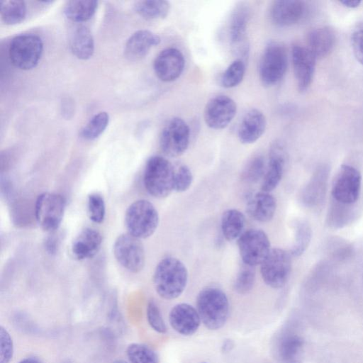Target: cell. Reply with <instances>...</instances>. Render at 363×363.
<instances>
[{
	"instance_id": "cell-21",
	"label": "cell",
	"mask_w": 363,
	"mask_h": 363,
	"mask_svg": "<svg viewBox=\"0 0 363 363\" xmlns=\"http://www.w3.org/2000/svg\"><path fill=\"white\" fill-rule=\"evenodd\" d=\"M160 38L157 34L147 30H139L128 39L124 55L130 61L135 62L144 58L152 48L160 43Z\"/></svg>"
},
{
	"instance_id": "cell-19",
	"label": "cell",
	"mask_w": 363,
	"mask_h": 363,
	"mask_svg": "<svg viewBox=\"0 0 363 363\" xmlns=\"http://www.w3.org/2000/svg\"><path fill=\"white\" fill-rule=\"evenodd\" d=\"M266 127L267 120L264 113L257 108H251L244 114L239 123L238 139L242 144H252L264 134Z\"/></svg>"
},
{
	"instance_id": "cell-6",
	"label": "cell",
	"mask_w": 363,
	"mask_h": 363,
	"mask_svg": "<svg viewBox=\"0 0 363 363\" xmlns=\"http://www.w3.org/2000/svg\"><path fill=\"white\" fill-rule=\"evenodd\" d=\"M43 52L41 38L34 34H22L12 39L9 48L10 61L22 70L34 68L40 61Z\"/></svg>"
},
{
	"instance_id": "cell-14",
	"label": "cell",
	"mask_w": 363,
	"mask_h": 363,
	"mask_svg": "<svg viewBox=\"0 0 363 363\" xmlns=\"http://www.w3.org/2000/svg\"><path fill=\"white\" fill-rule=\"evenodd\" d=\"M235 101L226 95L212 97L206 104L203 118L206 124L214 130L226 128L236 115Z\"/></svg>"
},
{
	"instance_id": "cell-46",
	"label": "cell",
	"mask_w": 363,
	"mask_h": 363,
	"mask_svg": "<svg viewBox=\"0 0 363 363\" xmlns=\"http://www.w3.org/2000/svg\"><path fill=\"white\" fill-rule=\"evenodd\" d=\"M19 363H41L36 357H28L21 360Z\"/></svg>"
},
{
	"instance_id": "cell-7",
	"label": "cell",
	"mask_w": 363,
	"mask_h": 363,
	"mask_svg": "<svg viewBox=\"0 0 363 363\" xmlns=\"http://www.w3.org/2000/svg\"><path fill=\"white\" fill-rule=\"evenodd\" d=\"M291 255L279 247L271 249L260 264L264 282L271 288L280 289L287 282L292 267Z\"/></svg>"
},
{
	"instance_id": "cell-42",
	"label": "cell",
	"mask_w": 363,
	"mask_h": 363,
	"mask_svg": "<svg viewBox=\"0 0 363 363\" xmlns=\"http://www.w3.org/2000/svg\"><path fill=\"white\" fill-rule=\"evenodd\" d=\"M352 46L355 58L363 65V30H357L353 33Z\"/></svg>"
},
{
	"instance_id": "cell-44",
	"label": "cell",
	"mask_w": 363,
	"mask_h": 363,
	"mask_svg": "<svg viewBox=\"0 0 363 363\" xmlns=\"http://www.w3.org/2000/svg\"><path fill=\"white\" fill-rule=\"evenodd\" d=\"M342 4L344 6L349 7V8H356L357 7L361 1L359 0H344L340 1Z\"/></svg>"
},
{
	"instance_id": "cell-31",
	"label": "cell",
	"mask_w": 363,
	"mask_h": 363,
	"mask_svg": "<svg viewBox=\"0 0 363 363\" xmlns=\"http://www.w3.org/2000/svg\"><path fill=\"white\" fill-rule=\"evenodd\" d=\"M26 5L23 1L8 0L1 1V18L6 25H15L21 23L26 18Z\"/></svg>"
},
{
	"instance_id": "cell-25",
	"label": "cell",
	"mask_w": 363,
	"mask_h": 363,
	"mask_svg": "<svg viewBox=\"0 0 363 363\" xmlns=\"http://www.w3.org/2000/svg\"><path fill=\"white\" fill-rule=\"evenodd\" d=\"M308 48L316 59L328 55L335 43V35L329 27H320L312 30L308 35Z\"/></svg>"
},
{
	"instance_id": "cell-29",
	"label": "cell",
	"mask_w": 363,
	"mask_h": 363,
	"mask_svg": "<svg viewBox=\"0 0 363 363\" xmlns=\"http://www.w3.org/2000/svg\"><path fill=\"white\" fill-rule=\"evenodd\" d=\"M97 7V1H69L64 7V13L68 19L73 22H84L94 15Z\"/></svg>"
},
{
	"instance_id": "cell-4",
	"label": "cell",
	"mask_w": 363,
	"mask_h": 363,
	"mask_svg": "<svg viewBox=\"0 0 363 363\" xmlns=\"http://www.w3.org/2000/svg\"><path fill=\"white\" fill-rule=\"evenodd\" d=\"M159 220L156 208L145 199L134 201L125 211V223L128 233L139 239L150 237L157 230Z\"/></svg>"
},
{
	"instance_id": "cell-49",
	"label": "cell",
	"mask_w": 363,
	"mask_h": 363,
	"mask_svg": "<svg viewBox=\"0 0 363 363\" xmlns=\"http://www.w3.org/2000/svg\"><path fill=\"white\" fill-rule=\"evenodd\" d=\"M203 363H205V362H203Z\"/></svg>"
},
{
	"instance_id": "cell-15",
	"label": "cell",
	"mask_w": 363,
	"mask_h": 363,
	"mask_svg": "<svg viewBox=\"0 0 363 363\" xmlns=\"http://www.w3.org/2000/svg\"><path fill=\"white\" fill-rule=\"evenodd\" d=\"M185 60L182 52L174 48L162 50L153 62L154 72L157 78L164 82L177 80L182 74Z\"/></svg>"
},
{
	"instance_id": "cell-1",
	"label": "cell",
	"mask_w": 363,
	"mask_h": 363,
	"mask_svg": "<svg viewBox=\"0 0 363 363\" xmlns=\"http://www.w3.org/2000/svg\"><path fill=\"white\" fill-rule=\"evenodd\" d=\"M188 270L178 258L166 257L157 264L153 284L160 296L167 300L179 297L184 291L188 282Z\"/></svg>"
},
{
	"instance_id": "cell-23",
	"label": "cell",
	"mask_w": 363,
	"mask_h": 363,
	"mask_svg": "<svg viewBox=\"0 0 363 363\" xmlns=\"http://www.w3.org/2000/svg\"><path fill=\"white\" fill-rule=\"evenodd\" d=\"M101 243V233L95 229L86 228L74 239L71 251L73 256L79 260L89 259L98 252Z\"/></svg>"
},
{
	"instance_id": "cell-41",
	"label": "cell",
	"mask_w": 363,
	"mask_h": 363,
	"mask_svg": "<svg viewBox=\"0 0 363 363\" xmlns=\"http://www.w3.org/2000/svg\"><path fill=\"white\" fill-rule=\"evenodd\" d=\"M13 346L12 339L8 331L2 326L0 328V363H9L12 359Z\"/></svg>"
},
{
	"instance_id": "cell-8",
	"label": "cell",
	"mask_w": 363,
	"mask_h": 363,
	"mask_svg": "<svg viewBox=\"0 0 363 363\" xmlns=\"http://www.w3.org/2000/svg\"><path fill=\"white\" fill-rule=\"evenodd\" d=\"M66 201L57 193L44 192L38 196L35 205V217L39 225L47 232H55L60 226Z\"/></svg>"
},
{
	"instance_id": "cell-34",
	"label": "cell",
	"mask_w": 363,
	"mask_h": 363,
	"mask_svg": "<svg viewBox=\"0 0 363 363\" xmlns=\"http://www.w3.org/2000/svg\"><path fill=\"white\" fill-rule=\"evenodd\" d=\"M109 116L105 111L95 114L82 129L80 135L84 140H92L97 138L106 128Z\"/></svg>"
},
{
	"instance_id": "cell-37",
	"label": "cell",
	"mask_w": 363,
	"mask_h": 363,
	"mask_svg": "<svg viewBox=\"0 0 363 363\" xmlns=\"http://www.w3.org/2000/svg\"><path fill=\"white\" fill-rule=\"evenodd\" d=\"M131 363H158L156 353L146 345L138 343L130 345L126 350Z\"/></svg>"
},
{
	"instance_id": "cell-33",
	"label": "cell",
	"mask_w": 363,
	"mask_h": 363,
	"mask_svg": "<svg viewBox=\"0 0 363 363\" xmlns=\"http://www.w3.org/2000/svg\"><path fill=\"white\" fill-rule=\"evenodd\" d=\"M245 73V62L236 59L221 74L220 78V85L227 89L233 88L242 82Z\"/></svg>"
},
{
	"instance_id": "cell-32",
	"label": "cell",
	"mask_w": 363,
	"mask_h": 363,
	"mask_svg": "<svg viewBox=\"0 0 363 363\" xmlns=\"http://www.w3.org/2000/svg\"><path fill=\"white\" fill-rule=\"evenodd\" d=\"M312 238L311 225L303 220H298L294 227V238L289 252L292 256H301L308 247Z\"/></svg>"
},
{
	"instance_id": "cell-48",
	"label": "cell",
	"mask_w": 363,
	"mask_h": 363,
	"mask_svg": "<svg viewBox=\"0 0 363 363\" xmlns=\"http://www.w3.org/2000/svg\"><path fill=\"white\" fill-rule=\"evenodd\" d=\"M62 363H69L68 361L63 362Z\"/></svg>"
},
{
	"instance_id": "cell-36",
	"label": "cell",
	"mask_w": 363,
	"mask_h": 363,
	"mask_svg": "<svg viewBox=\"0 0 363 363\" xmlns=\"http://www.w3.org/2000/svg\"><path fill=\"white\" fill-rule=\"evenodd\" d=\"M267 167L265 159L262 155L254 156L245 165L242 172V178L247 183H256L260 179H263Z\"/></svg>"
},
{
	"instance_id": "cell-27",
	"label": "cell",
	"mask_w": 363,
	"mask_h": 363,
	"mask_svg": "<svg viewBox=\"0 0 363 363\" xmlns=\"http://www.w3.org/2000/svg\"><path fill=\"white\" fill-rule=\"evenodd\" d=\"M70 49L80 60H88L93 55L94 41L89 28L83 25L75 28L70 38Z\"/></svg>"
},
{
	"instance_id": "cell-11",
	"label": "cell",
	"mask_w": 363,
	"mask_h": 363,
	"mask_svg": "<svg viewBox=\"0 0 363 363\" xmlns=\"http://www.w3.org/2000/svg\"><path fill=\"white\" fill-rule=\"evenodd\" d=\"M118 262L129 272H140L145 263V252L140 239L128 233L119 235L113 245Z\"/></svg>"
},
{
	"instance_id": "cell-30",
	"label": "cell",
	"mask_w": 363,
	"mask_h": 363,
	"mask_svg": "<svg viewBox=\"0 0 363 363\" xmlns=\"http://www.w3.org/2000/svg\"><path fill=\"white\" fill-rule=\"evenodd\" d=\"M170 7L169 2L164 0L138 1L134 4L135 12L147 21L164 18L168 15Z\"/></svg>"
},
{
	"instance_id": "cell-39",
	"label": "cell",
	"mask_w": 363,
	"mask_h": 363,
	"mask_svg": "<svg viewBox=\"0 0 363 363\" xmlns=\"http://www.w3.org/2000/svg\"><path fill=\"white\" fill-rule=\"evenodd\" d=\"M193 174L191 169L185 164H182L175 169L174 191L184 192L187 191L192 182Z\"/></svg>"
},
{
	"instance_id": "cell-22",
	"label": "cell",
	"mask_w": 363,
	"mask_h": 363,
	"mask_svg": "<svg viewBox=\"0 0 363 363\" xmlns=\"http://www.w3.org/2000/svg\"><path fill=\"white\" fill-rule=\"evenodd\" d=\"M276 210V199L269 192L262 191L250 196L246 204V211L249 216L260 223L270 221Z\"/></svg>"
},
{
	"instance_id": "cell-17",
	"label": "cell",
	"mask_w": 363,
	"mask_h": 363,
	"mask_svg": "<svg viewBox=\"0 0 363 363\" xmlns=\"http://www.w3.org/2000/svg\"><path fill=\"white\" fill-rule=\"evenodd\" d=\"M286 161V152L280 141H274L269 150V160L262 179L261 189L269 192L277 188L283 177Z\"/></svg>"
},
{
	"instance_id": "cell-45",
	"label": "cell",
	"mask_w": 363,
	"mask_h": 363,
	"mask_svg": "<svg viewBox=\"0 0 363 363\" xmlns=\"http://www.w3.org/2000/svg\"><path fill=\"white\" fill-rule=\"evenodd\" d=\"M234 346L233 342L230 340H225L222 346V350L225 352L230 351Z\"/></svg>"
},
{
	"instance_id": "cell-3",
	"label": "cell",
	"mask_w": 363,
	"mask_h": 363,
	"mask_svg": "<svg viewBox=\"0 0 363 363\" xmlns=\"http://www.w3.org/2000/svg\"><path fill=\"white\" fill-rule=\"evenodd\" d=\"M175 168L165 157L155 155L145 164L143 183L146 191L153 197H167L174 187Z\"/></svg>"
},
{
	"instance_id": "cell-26",
	"label": "cell",
	"mask_w": 363,
	"mask_h": 363,
	"mask_svg": "<svg viewBox=\"0 0 363 363\" xmlns=\"http://www.w3.org/2000/svg\"><path fill=\"white\" fill-rule=\"evenodd\" d=\"M328 177V169L319 167L306 185L301 195L303 202L312 206L321 202L325 192Z\"/></svg>"
},
{
	"instance_id": "cell-20",
	"label": "cell",
	"mask_w": 363,
	"mask_h": 363,
	"mask_svg": "<svg viewBox=\"0 0 363 363\" xmlns=\"http://www.w3.org/2000/svg\"><path fill=\"white\" fill-rule=\"evenodd\" d=\"M169 320L172 328L184 335L194 334L201 321L197 310L184 303L177 304L172 308Z\"/></svg>"
},
{
	"instance_id": "cell-35",
	"label": "cell",
	"mask_w": 363,
	"mask_h": 363,
	"mask_svg": "<svg viewBox=\"0 0 363 363\" xmlns=\"http://www.w3.org/2000/svg\"><path fill=\"white\" fill-rule=\"evenodd\" d=\"M255 277V267L242 263L234 281V290L241 295L249 293L254 286Z\"/></svg>"
},
{
	"instance_id": "cell-18",
	"label": "cell",
	"mask_w": 363,
	"mask_h": 363,
	"mask_svg": "<svg viewBox=\"0 0 363 363\" xmlns=\"http://www.w3.org/2000/svg\"><path fill=\"white\" fill-rule=\"evenodd\" d=\"M306 13V4L299 0L274 1L269 11L272 22L279 27L293 26L298 23Z\"/></svg>"
},
{
	"instance_id": "cell-9",
	"label": "cell",
	"mask_w": 363,
	"mask_h": 363,
	"mask_svg": "<svg viewBox=\"0 0 363 363\" xmlns=\"http://www.w3.org/2000/svg\"><path fill=\"white\" fill-rule=\"evenodd\" d=\"M239 254L242 263L256 267L260 265L271 250L270 241L260 229H248L238 239Z\"/></svg>"
},
{
	"instance_id": "cell-12",
	"label": "cell",
	"mask_w": 363,
	"mask_h": 363,
	"mask_svg": "<svg viewBox=\"0 0 363 363\" xmlns=\"http://www.w3.org/2000/svg\"><path fill=\"white\" fill-rule=\"evenodd\" d=\"M361 184L360 172L354 167L342 164L333 183V197L339 203L352 204L359 196Z\"/></svg>"
},
{
	"instance_id": "cell-28",
	"label": "cell",
	"mask_w": 363,
	"mask_h": 363,
	"mask_svg": "<svg viewBox=\"0 0 363 363\" xmlns=\"http://www.w3.org/2000/svg\"><path fill=\"white\" fill-rule=\"evenodd\" d=\"M246 218L238 209L225 211L221 216L220 227L223 237L228 241L238 239L245 231Z\"/></svg>"
},
{
	"instance_id": "cell-2",
	"label": "cell",
	"mask_w": 363,
	"mask_h": 363,
	"mask_svg": "<svg viewBox=\"0 0 363 363\" xmlns=\"http://www.w3.org/2000/svg\"><path fill=\"white\" fill-rule=\"evenodd\" d=\"M197 311L203 325L210 330L222 328L228 318L229 302L225 292L209 286L202 289L196 298Z\"/></svg>"
},
{
	"instance_id": "cell-40",
	"label": "cell",
	"mask_w": 363,
	"mask_h": 363,
	"mask_svg": "<svg viewBox=\"0 0 363 363\" xmlns=\"http://www.w3.org/2000/svg\"><path fill=\"white\" fill-rule=\"evenodd\" d=\"M147 318L153 330L160 333H165L167 327L157 303L151 300L147 306Z\"/></svg>"
},
{
	"instance_id": "cell-38",
	"label": "cell",
	"mask_w": 363,
	"mask_h": 363,
	"mask_svg": "<svg viewBox=\"0 0 363 363\" xmlns=\"http://www.w3.org/2000/svg\"><path fill=\"white\" fill-rule=\"evenodd\" d=\"M88 215L93 222L101 223L103 222L106 214V205L104 198L97 193L89 195L87 199Z\"/></svg>"
},
{
	"instance_id": "cell-24",
	"label": "cell",
	"mask_w": 363,
	"mask_h": 363,
	"mask_svg": "<svg viewBox=\"0 0 363 363\" xmlns=\"http://www.w3.org/2000/svg\"><path fill=\"white\" fill-rule=\"evenodd\" d=\"M303 338L293 333L281 336L276 346L278 358L282 363H300L303 354Z\"/></svg>"
},
{
	"instance_id": "cell-5",
	"label": "cell",
	"mask_w": 363,
	"mask_h": 363,
	"mask_svg": "<svg viewBox=\"0 0 363 363\" xmlns=\"http://www.w3.org/2000/svg\"><path fill=\"white\" fill-rule=\"evenodd\" d=\"M288 56L285 47L274 41L265 47L259 63V77L265 86L278 84L287 69Z\"/></svg>"
},
{
	"instance_id": "cell-47",
	"label": "cell",
	"mask_w": 363,
	"mask_h": 363,
	"mask_svg": "<svg viewBox=\"0 0 363 363\" xmlns=\"http://www.w3.org/2000/svg\"><path fill=\"white\" fill-rule=\"evenodd\" d=\"M112 363H127V362H125L124 361H122V360H117V361H115V362H113Z\"/></svg>"
},
{
	"instance_id": "cell-10",
	"label": "cell",
	"mask_w": 363,
	"mask_h": 363,
	"mask_svg": "<svg viewBox=\"0 0 363 363\" xmlns=\"http://www.w3.org/2000/svg\"><path fill=\"white\" fill-rule=\"evenodd\" d=\"M190 130L187 123L181 118L169 120L162 128L160 135V147L167 157H178L182 155L189 145Z\"/></svg>"
},
{
	"instance_id": "cell-13",
	"label": "cell",
	"mask_w": 363,
	"mask_h": 363,
	"mask_svg": "<svg viewBox=\"0 0 363 363\" xmlns=\"http://www.w3.org/2000/svg\"><path fill=\"white\" fill-rule=\"evenodd\" d=\"M250 17L249 7L240 4L236 6L231 14L229 23V40L238 59L245 62L249 55L250 46L247 38V28Z\"/></svg>"
},
{
	"instance_id": "cell-16",
	"label": "cell",
	"mask_w": 363,
	"mask_h": 363,
	"mask_svg": "<svg viewBox=\"0 0 363 363\" xmlns=\"http://www.w3.org/2000/svg\"><path fill=\"white\" fill-rule=\"evenodd\" d=\"M291 58L298 88L303 91L312 82L316 57L307 47L295 45L292 48Z\"/></svg>"
},
{
	"instance_id": "cell-43",
	"label": "cell",
	"mask_w": 363,
	"mask_h": 363,
	"mask_svg": "<svg viewBox=\"0 0 363 363\" xmlns=\"http://www.w3.org/2000/svg\"><path fill=\"white\" fill-rule=\"evenodd\" d=\"M54 235L48 237L45 241V248L50 254L55 253L59 245V239Z\"/></svg>"
}]
</instances>
